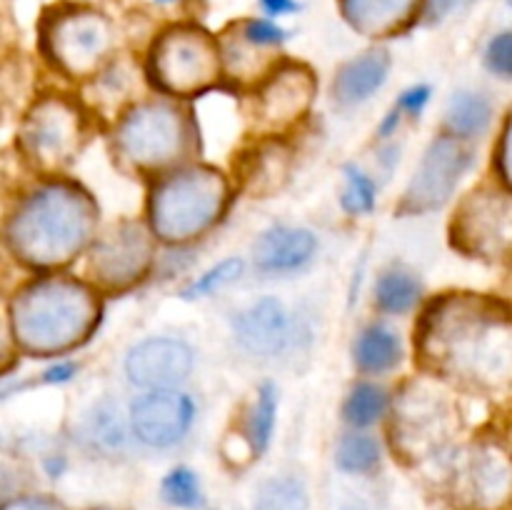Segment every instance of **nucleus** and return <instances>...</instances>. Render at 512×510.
<instances>
[{"instance_id":"33","label":"nucleus","mask_w":512,"mask_h":510,"mask_svg":"<svg viewBox=\"0 0 512 510\" xmlns=\"http://www.w3.org/2000/svg\"><path fill=\"white\" fill-rule=\"evenodd\" d=\"M430 98H433V88H430V85H425V83L410 85V88H405L403 93L398 95V100H395V108H398L405 118L418 120V118H423Z\"/></svg>"},{"instance_id":"39","label":"nucleus","mask_w":512,"mask_h":510,"mask_svg":"<svg viewBox=\"0 0 512 510\" xmlns=\"http://www.w3.org/2000/svg\"><path fill=\"white\" fill-rule=\"evenodd\" d=\"M343 510H365V508H358V505H345Z\"/></svg>"},{"instance_id":"13","label":"nucleus","mask_w":512,"mask_h":510,"mask_svg":"<svg viewBox=\"0 0 512 510\" xmlns=\"http://www.w3.org/2000/svg\"><path fill=\"white\" fill-rule=\"evenodd\" d=\"M195 365V353L185 340L153 335L125 355V378L140 390H165L178 388L190 378Z\"/></svg>"},{"instance_id":"2","label":"nucleus","mask_w":512,"mask_h":510,"mask_svg":"<svg viewBox=\"0 0 512 510\" xmlns=\"http://www.w3.org/2000/svg\"><path fill=\"white\" fill-rule=\"evenodd\" d=\"M93 198L70 183H50L20 200L10 218L5 240L10 250L35 268L70 263L93 240Z\"/></svg>"},{"instance_id":"29","label":"nucleus","mask_w":512,"mask_h":510,"mask_svg":"<svg viewBox=\"0 0 512 510\" xmlns=\"http://www.w3.org/2000/svg\"><path fill=\"white\" fill-rule=\"evenodd\" d=\"M345 188L340 193V205L348 215H368L375 208L378 200V185L365 170H360L355 163L343 165Z\"/></svg>"},{"instance_id":"38","label":"nucleus","mask_w":512,"mask_h":510,"mask_svg":"<svg viewBox=\"0 0 512 510\" xmlns=\"http://www.w3.org/2000/svg\"><path fill=\"white\" fill-rule=\"evenodd\" d=\"M263 8L268 10L270 15H290L298 10V3L295 0H260Z\"/></svg>"},{"instance_id":"16","label":"nucleus","mask_w":512,"mask_h":510,"mask_svg":"<svg viewBox=\"0 0 512 510\" xmlns=\"http://www.w3.org/2000/svg\"><path fill=\"white\" fill-rule=\"evenodd\" d=\"M395 425L398 438L403 435V440L420 438L423 443H438L453 425V405L443 393L430 390L428 385H410L403 400H398Z\"/></svg>"},{"instance_id":"7","label":"nucleus","mask_w":512,"mask_h":510,"mask_svg":"<svg viewBox=\"0 0 512 510\" xmlns=\"http://www.w3.org/2000/svg\"><path fill=\"white\" fill-rule=\"evenodd\" d=\"M450 240L470 258H512V190H473L455 210Z\"/></svg>"},{"instance_id":"26","label":"nucleus","mask_w":512,"mask_h":510,"mask_svg":"<svg viewBox=\"0 0 512 510\" xmlns=\"http://www.w3.org/2000/svg\"><path fill=\"white\" fill-rule=\"evenodd\" d=\"M133 433L130 418H123V410L115 403H98L88 418V435L98 448L108 453H118L128 445V435Z\"/></svg>"},{"instance_id":"31","label":"nucleus","mask_w":512,"mask_h":510,"mask_svg":"<svg viewBox=\"0 0 512 510\" xmlns=\"http://www.w3.org/2000/svg\"><path fill=\"white\" fill-rule=\"evenodd\" d=\"M485 68L503 80H512V30L498 33L485 48Z\"/></svg>"},{"instance_id":"9","label":"nucleus","mask_w":512,"mask_h":510,"mask_svg":"<svg viewBox=\"0 0 512 510\" xmlns=\"http://www.w3.org/2000/svg\"><path fill=\"white\" fill-rule=\"evenodd\" d=\"M473 165V150L453 135H440L420 158L408 190L398 203V215H425L443 208Z\"/></svg>"},{"instance_id":"34","label":"nucleus","mask_w":512,"mask_h":510,"mask_svg":"<svg viewBox=\"0 0 512 510\" xmlns=\"http://www.w3.org/2000/svg\"><path fill=\"white\" fill-rule=\"evenodd\" d=\"M498 173L505 188L512 190V110L505 118L503 135H500L498 143Z\"/></svg>"},{"instance_id":"6","label":"nucleus","mask_w":512,"mask_h":510,"mask_svg":"<svg viewBox=\"0 0 512 510\" xmlns=\"http://www.w3.org/2000/svg\"><path fill=\"white\" fill-rule=\"evenodd\" d=\"M208 33L175 28L158 40L153 50V80L168 95H198L213 88L223 58Z\"/></svg>"},{"instance_id":"19","label":"nucleus","mask_w":512,"mask_h":510,"mask_svg":"<svg viewBox=\"0 0 512 510\" xmlns=\"http://www.w3.org/2000/svg\"><path fill=\"white\" fill-rule=\"evenodd\" d=\"M355 368L365 375H385L403 363V340L385 323H370L353 343Z\"/></svg>"},{"instance_id":"36","label":"nucleus","mask_w":512,"mask_h":510,"mask_svg":"<svg viewBox=\"0 0 512 510\" xmlns=\"http://www.w3.org/2000/svg\"><path fill=\"white\" fill-rule=\"evenodd\" d=\"M403 120H405V115L400 113V110L393 105V108L388 110V115H385V118H383V123L378 125V135H380V138H390V135L398 133V128H400V125H403Z\"/></svg>"},{"instance_id":"1","label":"nucleus","mask_w":512,"mask_h":510,"mask_svg":"<svg viewBox=\"0 0 512 510\" xmlns=\"http://www.w3.org/2000/svg\"><path fill=\"white\" fill-rule=\"evenodd\" d=\"M478 390L512 385V308L475 293L438 298L418 323V360Z\"/></svg>"},{"instance_id":"32","label":"nucleus","mask_w":512,"mask_h":510,"mask_svg":"<svg viewBox=\"0 0 512 510\" xmlns=\"http://www.w3.org/2000/svg\"><path fill=\"white\" fill-rule=\"evenodd\" d=\"M285 40H288V30L275 25L273 20L255 18L243 25V43H248L250 48H275Z\"/></svg>"},{"instance_id":"22","label":"nucleus","mask_w":512,"mask_h":510,"mask_svg":"<svg viewBox=\"0 0 512 510\" xmlns=\"http://www.w3.org/2000/svg\"><path fill=\"white\" fill-rule=\"evenodd\" d=\"M375 305L388 315H405L423 298V280L408 268H388L375 280Z\"/></svg>"},{"instance_id":"40","label":"nucleus","mask_w":512,"mask_h":510,"mask_svg":"<svg viewBox=\"0 0 512 510\" xmlns=\"http://www.w3.org/2000/svg\"><path fill=\"white\" fill-rule=\"evenodd\" d=\"M155 3H160V5H170V3H175V0H155Z\"/></svg>"},{"instance_id":"28","label":"nucleus","mask_w":512,"mask_h":510,"mask_svg":"<svg viewBox=\"0 0 512 510\" xmlns=\"http://www.w3.org/2000/svg\"><path fill=\"white\" fill-rule=\"evenodd\" d=\"M243 273H245V260L230 255V258L220 260V263H215L213 268H208L205 273H200L193 283L185 285L183 293H180V298H185V300L210 298V295H215L218 290H225V288H230L233 283H238V280L243 278Z\"/></svg>"},{"instance_id":"14","label":"nucleus","mask_w":512,"mask_h":510,"mask_svg":"<svg viewBox=\"0 0 512 510\" xmlns=\"http://www.w3.org/2000/svg\"><path fill=\"white\" fill-rule=\"evenodd\" d=\"M233 333L245 353L255 358H278L293 338V320L283 300L265 295L235 315Z\"/></svg>"},{"instance_id":"15","label":"nucleus","mask_w":512,"mask_h":510,"mask_svg":"<svg viewBox=\"0 0 512 510\" xmlns=\"http://www.w3.org/2000/svg\"><path fill=\"white\" fill-rule=\"evenodd\" d=\"M318 250L313 230L295 225H273L253 243V263L263 275H290L303 270Z\"/></svg>"},{"instance_id":"10","label":"nucleus","mask_w":512,"mask_h":510,"mask_svg":"<svg viewBox=\"0 0 512 510\" xmlns=\"http://www.w3.org/2000/svg\"><path fill=\"white\" fill-rule=\"evenodd\" d=\"M130 428L148 448H173L195 420V400L185 390H143L130 405Z\"/></svg>"},{"instance_id":"8","label":"nucleus","mask_w":512,"mask_h":510,"mask_svg":"<svg viewBox=\"0 0 512 510\" xmlns=\"http://www.w3.org/2000/svg\"><path fill=\"white\" fill-rule=\"evenodd\" d=\"M80 135L83 120L78 108L65 98H43L25 115L18 143L38 168L60 170L73 163Z\"/></svg>"},{"instance_id":"37","label":"nucleus","mask_w":512,"mask_h":510,"mask_svg":"<svg viewBox=\"0 0 512 510\" xmlns=\"http://www.w3.org/2000/svg\"><path fill=\"white\" fill-rule=\"evenodd\" d=\"M460 0H428V20H443Z\"/></svg>"},{"instance_id":"35","label":"nucleus","mask_w":512,"mask_h":510,"mask_svg":"<svg viewBox=\"0 0 512 510\" xmlns=\"http://www.w3.org/2000/svg\"><path fill=\"white\" fill-rule=\"evenodd\" d=\"M75 373H78V363H73V360H60V363L50 365L48 370L43 373V383L48 385H58V383H68V380L75 378Z\"/></svg>"},{"instance_id":"12","label":"nucleus","mask_w":512,"mask_h":510,"mask_svg":"<svg viewBox=\"0 0 512 510\" xmlns=\"http://www.w3.org/2000/svg\"><path fill=\"white\" fill-rule=\"evenodd\" d=\"M153 243L143 225L123 223L95 243L90 255V273L105 288H128L138 283L150 268Z\"/></svg>"},{"instance_id":"27","label":"nucleus","mask_w":512,"mask_h":510,"mask_svg":"<svg viewBox=\"0 0 512 510\" xmlns=\"http://www.w3.org/2000/svg\"><path fill=\"white\" fill-rule=\"evenodd\" d=\"M308 488L295 475H275L265 480L255 498V510H308Z\"/></svg>"},{"instance_id":"25","label":"nucleus","mask_w":512,"mask_h":510,"mask_svg":"<svg viewBox=\"0 0 512 510\" xmlns=\"http://www.w3.org/2000/svg\"><path fill=\"white\" fill-rule=\"evenodd\" d=\"M280 393L275 383H263L255 393V403L248 415V443L253 453H265L273 440L275 423H278Z\"/></svg>"},{"instance_id":"21","label":"nucleus","mask_w":512,"mask_h":510,"mask_svg":"<svg viewBox=\"0 0 512 510\" xmlns=\"http://www.w3.org/2000/svg\"><path fill=\"white\" fill-rule=\"evenodd\" d=\"M418 0H343L345 18L368 35H383L400 28L413 15Z\"/></svg>"},{"instance_id":"18","label":"nucleus","mask_w":512,"mask_h":510,"mask_svg":"<svg viewBox=\"0 0 512 510\" xmlns=\"http://www.w3.org/2000/svg\"><path fill=\"white\" fill-rule=\"evenodd\" d=\"M390 73V58L385 50H368L358 58L348 60L338 70L333 83L335 103L343 108H355L360 103H368L375 93L385 85Z\"/></svg>"},{"instance_id":"4","label":"nucleus","mask_w":512,"mask_h":510,"mask_svg":"<svg viewBox=\"0 0 512 510\" xmlns=\"http://www.w3.org/2000/svg\"><path fill=\"white\" fill-rule=\"evenodd\" d=\"M228 198V183L213 168L165 173L150 195V223L158 238L188 243L223 218Z\"/></svg>"},{"instance_id":"3","label":"nucleus","mask_w":512,"mask_h":510,"mask_svg":"<svg viewBox=\"0 0 512 510\" xmlns=\"http://www.w3.org/2000/svg\"><path fill=\"white\" fill-rule=\"evenodd\" d=\"M98 323V300L80 280L43 278L25 285L10 303V328L18 348L58 355L90 338Z\"/></svg>"},{"instance_id":"23","label":"nucleus","mask_w":512,"mask_h":510,"mask_svg":"<svg viewBox=\"0 0 512 510\" xmlns=\"http://www.w3.org/2000/svg\"><path fill=\"white\" fill-rule=\"evenodd\" d=\"M390 410V393L388 388L378 383H355L350 388L348 398L343 403V420L353 430H365L370 425L380 423Z\"/></svg>"},{"instance_id":"17","label":"nucleus","mask_w":512,"mask_h":510,"mask_svg":"<svg viewBox=\"0 0 512 510\" xmlns=\"http://www.w3.org/2000/svg\"><path fill=\"white\" fill-rule=\"evenodd\" d=\"M315 78L303 65L280 68L260 90V118L273 128L293 123L303 118L305 110L313 103Z\"/></svg>"},{"instance_id":"30","label":"nucleus","mask_w":512,"mask_h":510,"mask_svg":"<svg viewBox=\"0 0 512 510\" xmlns=\"http://www.w3.org/2000/svg\"><path fill=\"white\" fill-rule=\"evenodd\" d=\"M160 495L168 505L173 508H198L203 503V488H200V480L195 470H190L188 465H178V468L170 470L168 475L160 483Z\"/></svg>"},{"instance_id":"20","label":"nucleus","mask_w":512,"mask_h":510,"mask_svg":"<svg viewBox=\"0 0 512 510\" xmlns=\"http://www.w3.org/2000/svg\"><path fill=\"white\" fill-rule=\"evenodd\" d=\"M493 115V100L488 95L470 88L458 90V93H453L448 110H445V135H453L463 143L483 138L493 123Z\"/></svg>"},{"instance_id":"5","label":"nucleus","mask_w":512,"mask_h":510,"mask_svg":"<svg viewBox=\"0 0 512 510\" xmlns=\"http://www.w3.org/2000/svg\"><path fill=\"white\" fill-rule=\"evenodd\" d=\"M118 153L143 173H160L178 163L188 145L185 118L175 105L150 100L135 105L115 133Z\"/></svg>"},{"instance_id":"11","label":"nucleus","mask_w":512,"mask_h":510,"mask_svg":"<svg viewBox=\"0 0 512 510\" xmlns=\"http://www.w3.org/2000/svg\"><path fill=\"white\" fill-rule=\"evenodd\" d=\"M50 58L68 75H90L108 55L113 33L103 15L73 13L60 18L48 35Z\"/></svg>"},{"instance_id":"24","label":"nucleus","mask_w":512,"mask_h":510,"mask_svg":"<svg viewBox=\"0 0 512 510\" xmlns=\"http://www.w3.org/2000/svg\"><path fill=\"white\" fill-rule=\"evenodd\" d=\"M380 458H383V450H380L378 438L365 430H348L335 448V465L350 475L373 473L380 465Z\"/></svg>"}]
</instances>
